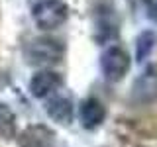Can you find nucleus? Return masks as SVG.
<instances>
[{"mask_svg": "<svg viewBox=\"0 0 157 147\" xmlns=\"http://www.w3.org/2000/svg\"><path fill=\"white\" fill-rule=\"evenodd\" d=\"M157 100V69L147 67L132 85V102L137 106H147Z\"/></svg>", "mask_w": 157, "mask_h": 147, "instance_id": "nucleus-5", "label": "nucleus"}, {"mask_svg": "<svg viewBox=\"0 0 157 147\" xmlns=\"http://www.w3.org/2000/svg\"><path fill=\"white\" fill-rule=\"evenodd\" d=\"M45 112L59 126H69L73 122V102L67 96H49L45 102Z\"/></svg>", "mask_w": 157, "mask_h": 147, "instance_id": "nucleus-9", "label": "nucleus"}, {"mask_svg": "<svg viewBox=\"0 0 157 147\" xmlns=\"http://www.w3.org/2000/svg\"><path fill=\"white\" fill-rule=\"evenodd\" d=\"M61 85H63V77L59 73L43 69L29 78V92L36 98H49L61 88Z\"/></svg>", "mask_w": 157, "mask_h": 147, "instance_id": "nucleus-6", "label": "nucleus"}, {"mask_svg": "<svg viewBox=\"0 0 157 147\" xmlns=\"http://www.w3.org/2000/svg\"><path fill=\"white\" fill-rule=\"evenodd\" d=\"M100 71L106 81L118 82L126 77L130 71V55L124 47L120 45H110L102 51L100 55Z\"/></svg>", "mask_w": 157, "mask_h": 147, "instance_id": "nucleus-3", "label": "nucleus"}, {"mask_svg": "<svg viewBox=\"0 0 157 147\" xmlns=\"http://www.w3.org/2000/svg\"><path fill=\"white\" fill-rule=\"evenodd\" d=\"M53 143H55V134L43 124L28 126L18 135L20 147H53Z\"/></svg>", "mask_w": 157, "mask_h": 147, "instance_id": "nucleus-7", "label": "nucleus"}, {"mask_svg": "<svg viewBox=\"0 0 157 147\" xmlns=\"http://www.w3.org/2000/svg\"><path fill=\"white\" fill-rule=\"evenodd\" d=\"M118 36V18L112 6V0L98 2L94 8V37L96 41L106 43Z\"/></svg>", "mask_w": 157, "mask_h": 147, "instance_id": "nucleus-4", "label": "nucleus"}, {"mask_svg": "<svg viewBox=\"0 0 157 147\" xmlns=\"http://www.w3.org/2000/svg\"><path fill=\"white\" fill-rule=\"evenodd\" d=\"M32 18L39 29L51 32L67 22L69 6L65 0H39L32 8Z\"/></svg>", "mask_w": 157, "mask_h": 147, "instance_id": "nucleus-2", "label": "nucleus"}, {"mask_svg": "<svg viewBox=\"0 0 157 147\" xmlns=\"http://www.w3.org/2000/svg\"><path fill=\"white\" fill-rule=\"evenodd\" d=\"M24 57L33 67H53L65 57V43L51 36L33 37L24 45Z\"/></svg>", "mask_w": 157, "mask_h": 147, "instance_id": "nucleus-1", "label": "nucleus"}, {"mask_svg": "<svg viewBox=\"0 0 157 147\" xmlns=\"http://www.w3.org/2000/svg\"><path fill=\"white\" fill-rule=\"evenodd\" d=\"M155 43H157V36L153 32H149V29H147V32H141L140 36H137V39H136V59H137V63H144L145 59L151 55Z\"/></svg>", "mask_w": 157, "mask_h": 147, "instance_id": "nucleus-10", "label": "nucleus"}, {"mask_svg": "<svg viewBox=\"0 0 157 147\" xmlns=\"http://www.w3.org/2000/svg\"><path fill=\"white\" fill-rule=\"evenodd\" d=\"M0 135L6 139H12L16 135V114L4 102H0Z\"/></svg>", "mask_w": 157, "mask_h": 147, "instance_id": "nucleus-11", "label": "nucleus"}, {"mask_svg": "<svg viewBox=\"0 0 157 147\" xmlns=\"http://www.w3.org/2000/svg\"><path fill=\"white\" fill-rule=\"evenodd\" d=\"M78 118H81V124L86 130H94L104 122L106 118V108L102 106V102L98 98L90 96L78 104Z\"/></svg>", "mask_w": 157, "mask_h": 147, "instance_id": "nucleus-8", "label": "nucleus"}, {"mask_svg": "<svg viewBox=\"0 0 157 147\" xmlns=\"http://www.w3.org/2000/svg\"><path fill=\"white\" fill-rule=\"evenodd\" d=\"M145 6V12L153 22H157V0H141Z\"/></svg>", "mask_w": 157, "mask_h": 147, "instance_id": "nucleus-12", "label": "nucleus"}]
</instances>
